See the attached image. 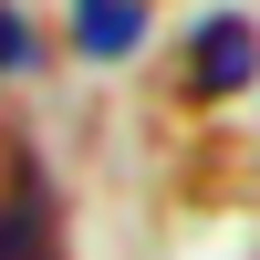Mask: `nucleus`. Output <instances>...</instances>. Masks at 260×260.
I'll return each mask as SVG.
<instances>
[{
	"instance_id": "1",
	"label": "nucleus",
	"mask_w": 260,
	"mask_h": 260,
	"mask_svg": "<svg viewBox=\"0 0 260 260\" xmlns=\"http://www.w3.org/2000/svg\"><path fill=\"white\" fill-rule=\"evenodd\" d=\"M260 83V21H240V11H208L198 31H187V94H250Z\"/></svg>"
},
{
	"instance_id": "2",
	"label": "nucleus",
	"mask_w": 260,
	"mask_h": 260,
	"mask_svg": "<svg viewBox=\"0 0 260 260\" xmlns=\"http://www.w3.org/2000/svg\"><path fill=\"white\" fill-rule=\"evenodd\" d=\"M62 42H73V62L115 73V62H136L156 42V0H73L62 11Z\"/></svg>"
},
{
	"instance_id": "3",
	"label": "nucleus",
	"mask_w": 260,
	"mask_h": 260,
	"mask_svg": "<svg viewBox=\"0 0 260 260\" xmlns=\"http://www.w3.org/2000/svg\"><path fill=\"white\" fill-rule=\"evenodd\" d=\"M0 260H62V219H52V177L42 167L0 177Z\"/></svg>"
},
{
	"instance_id": "4",
	"label": "nucleus",
	"mask_w": 260,
	"mask_h": 260,
	"mask_svg": "<svg viewBox=\"0 0 260 260\" xmlns=\"http://www.w3.org/2000/svg\"><path fill=\"white\" fill-rule=\"evenodd\" d=\"M42 73V21L21 0H0V83H31Z\"/></svg>"
}]
</instances>
